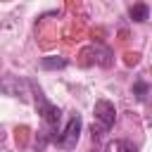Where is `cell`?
Returning a JSON list of instances; mask_svg holds the SVG:
<instances>
[{
    "label": "cell",
    "instance_id": "cell-1",
    "mask_svg": "<svg viewBox=\"0 0 152 152\" xmlns=\"http://www.w3.org/2000/svg\"><path fill=\"white\" fill-rule=\"evenodd\" d=\"M28 86L33 88L36 104H38V114H40V119H43V124H45V128H48V135H50V133H55V131H57V124H59L62 112H59V107H55L50 100H45L43 90H40L36 83H28Z\"/></svg>",
    "mask_w": 152,
    "mask_h": 152
},
{
    "label": "cell",
    "instance_id": "cell-2",
    "mask_svg": "<svg viewBox=\"0 0 152 152\" xmlns=\"http://www.w3.org/2000/svg\"><path fill=\"white\" fill-rule=\"evenodd\" d=\"M81 126H83L81 116H78V114H71L69 121H66V126L62 128V133L55 135L57 147H62V150H74L76 142H78V138H81Z\"/></svg>",
    "mask_w": 152,
    "mask_h": 152
},
{
    "label": "cell",
    "instance_id": "cell-3",
    "mask_svg": "<svg viewBox=\"0 0 152 152\" xmlns=\"http://www.w3.org/2000/svg\"><path fill=\"white\" fill-rule=\"evenodd\" d=\"M93 112H95L97 126H102L104 131H109V128L114 126V121H116V109H114V104H112L109 100H97Z\"/></svg>",
    "mask_w": 152,
    "mask_h": 152
},
{
    "label": "cell",
    "instance_id": "cell-4",
    "mask_svg": "<svg viewBox=\"0 0 152 152\" xmlns=\"http://www.w3.org/2000/svg\"><path fill=\"white\" fill-rule=\"evenodd\" d=\"M93 52H95V62H97L100 66H109V64L114 62V55H112V50H109V48L95 45V48H93Z\"/></svg>",
    "mask_w": 152,
    "mask_h": 152
},
{
    "label": "cell",
    "instance_id": "cell-5",
    "mask_svg": "<svg viewBox=\"0 0 152 152\" xmlns=\"http://www.w3.org/2000/svg\"><path fill=\"white\" fill-rule=\"evenodd\" d=\"M66 59L64 57H43L40 59V69H64Z\"/></svg>",
    "mask_w": 152,
    "mask_h": 152
},
{
    "label": "cell",
    "instance_id": "cell-6",
    "mask_svg": "<svg viewBox=\"0 0 152 152\" xmlns=\"http://www.w3.org/2000/svg\"><path fill=\"white\" fill-rule=\"evenodd\" d=\"M147 17H150L147 5H142V2H140V5H133V7H131V19H133V21H145Z\"/></svg>",
    "mask_w": 152,
    "mask_h": 152
},
{
    "label": "cell",
    "instance_id": "cell-7",
    "mask_svg": "<svg viewBox=\"0 0 152 152\" xmlns=\"http://www.w3.org/2000/svg\"><path fill=\"white\" fill-rule=\"evenodd\" d=\"M147 90H150V86H147L145 81H138V83L133 86V95H135V100H138V102H145V100H147Z\"/></svg>",
    "mask_w": 152,
    "mask_h": 152
},
{
    "label": "cell",
    "instance_id": "cell-8",
    "mask_svg": "<svg viewBox=\"0 0 152 152\" xmlns=\"http://www.w3.org/2000/svg\"><path fill=\"white\" fill-rule=\"evenodd\" d=\"M112 150H114V152H138V147H135L133 142H128V140H116V142L112 145Z\"/></svg>",
    "mask_w": 152,
    "mask_h": 152
},
{
    "label": "cell",
    "instance_id": "cell-9",
    "mask_svg": "<svg viewBox=\"0 0 152 152\" xmlns=\"http://www.w3.org/2000/svg\"><path fill=\"white\" fill-rule=\"evenodd\" d=\"M97 152H100V150H97Z\"/></svg>",
    "mask_w": 152,
    "mask_h": 152
}]
</instances>
